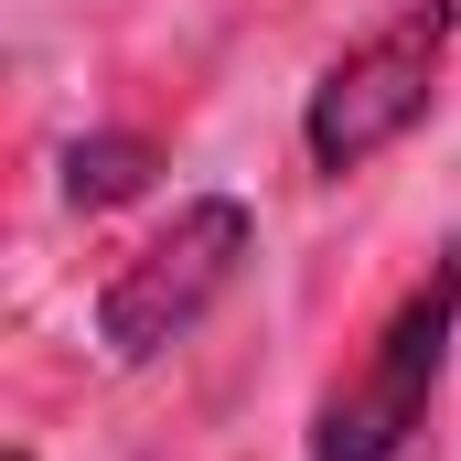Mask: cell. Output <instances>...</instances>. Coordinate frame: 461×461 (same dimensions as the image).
Returning a JSON list of instances; mask_svg holds the SVG:
<instances>
[{
	"instance_id": "cell-1",
	"label": "cell",
	"mask_w": 461,
	"mask_h": 461,
	"mask_svg": "<svg viewBox=\"0 0 461 461\" xmlns=\"http://www.w3.org/2000/svg\"><path fill=\"white\" fill-rule=\"evenodd\" d=\"M451 32H461L451 0H408V11H386L375 32H354L344 54L322 65V86H312V108H301V150H312L322 183L386 161V150L429 118L440 65H451Z\"/></svg>"
},
{
	"instance_id": "cell-2",
	"label": "cell",
	"mask_w": 461,
	"mask_h": 461,
	"mask_svg": "<svg viewBox=\"0 0 461 461\" xmlns=\"http://www.w3.org/2000/svg\"><path fill=\"white\" fill-rule=\"evenodd\" d=\"M247 258H258V215H247L236 194H194V204H172V226H150V236L108 268V290H97V344H108L118 365L172 354V344L236 290V279H247Z\"/></svg>"
},
{
	"instance_id": "cell-3",
	"label": "cell",
	"mask_w": 461,
	"mask_h": 461,
	"mask_svg": "<svg viewBox=\"0 0 461 461\" xmlns=\"http://www.w3.org/2000/svg\"><path fill=\"white\" fill-rule=\"evenodd\" d=\"M451 322H461V258L440 247L408 279V301L386 312V333L365 344V365L312 408V461H408V440L429 429L440 365H451Z\"/></svg>"
},
{
	"instance_id": "cell-4",
	"label": "cell",
	"mask_w": 461,
	"mask_h": 461,
	"mask_svg": "<svg viewBox=\"0 0 461 461\" xmlns=\"http://www.w3.org/2000/svg\"><path fill=\"white\" fill-rule=\"evenodd\" d=\"M150 161H161V150H150L140 129H108V140H76V150H65V194H76L86 215H97V204H129V194L150 183Z\"/></svg>"
}]
</instances>
